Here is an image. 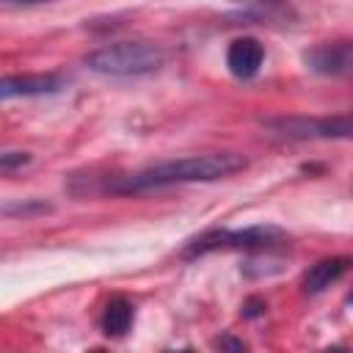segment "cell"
<instances>
[{
    "mask_svg": "<svg viewBox=\"0 0 353 353\" xmlns=\"http://www.w3.org/2000/svg\"><path fill=\"white\" fill-rule=\"evenodd\" d=\"M165 52L152 41H116L85 55V66L110 77H141L163 66Z\"/></svg>",
    "mask_w": 353,
    "mask_h": 353,
    "instance_id": "3957f363",
    "label": "cell"
},
{
    "mask_svg": "<svg viewBox=\"0 0 353 353\" xmlns=\"http://www.w3.org/2000/svg\"><path fill=\"white\" fill-rule=\"evenodd\" d=\"M240 3H248V6H254L256 11H265V14H273V11H287L284 0H240Z\"/></svg>",
    "mask_w": 353,
    "mask_h": 353,
    "instance_id": "8fae6325",
    "label": "cell"
},
{
    "mask_svg": "<svg viewBox=\"0 0 353 353\" xmlns=\"http://www.w3.org/2000/svg\"><path fill=\"white\" fill-rule=\"evenodd\" d=\"M66 85L63 74L58 72H39V74H6L0 77V102L6 99H30V97H50Z\"/></svg>",
    "mask_w": 353,
    "mask_h": 353,
    "instance_id": "5b68a950",
    "label": "cell"
},
{
    "mask_svg": "<svg viewBox=\"0 0 353 353\" xmlns=\"http://www.w3.org/2000/svg\"><path fill=\"white\" fill-rule=\"evenodd\" d=\"M28 163H30L28 152H3L0 154V171H14V168H22Z\"/></svg>",
    "mask_w": 353,
    "mask_h": 353,
    "instance_id": "30bf717a",
    "label": "cell"
},
{
    "mask_svg": "<svg viewBox=\"0 0 353 353\" xmlns=\"http://www.w3.org/2000/svg\"><path fill=\"white\" fill-rule=\"evenodd\" d=\"M350 268V259L347 256H328V259H320L314 262L306 276H303V292L306 295H320L325 287H331L334 281H339Z\"/></svg>",
    "mask_w": 353,
    "mask_h": 353,
    "instance_id": "ba28073f",
    "label": "cell"
},
{
    "mask_svg": "<svg viewBox=\"0 0 353 353\" xmlns=\"http://www.w3.org/2000/svg\"><path fill=\"white\" fill-rule=\"evenodd\" d=\"M306 66L317 74H325V77H339V74H347L350 72V41L342 39V41H328V44H320L314 50H309L303 55Z\"/></svg>",
    "mask_w": 353,
    "mask_h": 353,
    "instance_id": "8992f818",
    "label": "cell"
},
{
    "mask_svg": "<svg viewBox=\"0 0 353 353\" xmlns=\"http://www.w3.org/2000/svg\"><path fill=\"white\" fill-rule=\"evenodd\" d=\"M41 3H52V0H0V6L6 8H28V6H41Z\"/></svg>",
    "mask_w": 353,
    "mask_h": 353,
    "instance_id": "7c38bea8",
    "label": "cell"
},
{
    "mask_svg": "<svg viewBox=\"0 0 353 353\" xmlns=\"http://www.w3.org/2000/svg\"><path fill=\"white\" fill-rule=\"evenodd\" d=\"M262 61H265V47L254 36H240L226 50V66L240 80H251L262 69Z\"/></svg>",
    "mask_w": 353,
    "mask_h": 353,
    "instance_id": "52a82bcc",
    "label": "cell"
},
{
    "mask_svg": "<svg viewBox=\"0 0 353 353\" xmlns=\"http://www.w3.org/2000/svg\"><path fill=\"white\" fill-rule=\"evenodd\" d=\"M248 163L237 152H210V154H188L176 160H165L157 165H149L135 174L124 176H108L97 190L99 193H146V190H163L174 185H193V182H215L223 176H232L243 171Z\"/></svg>",
    "mask_w": 353,
    "mask_h": 353,
    "instance_id": "6da1fadb",
    "label": "cell"
},
{
    "mask_svg": "<svg viewBox=\"0 0 353 353\" xmlns=\"http://www.w3.org/2000/svg\"><path fill=\"white\" fill-rule=\"evenodd\" d=\"M132 317H135V309H132V303L124 295L110 298L108 306L102 309V317H99L102 334H108V336H124L130 331V325H132Z\"/></svg>",
    "mask_w": 353,
    "mask_h": 353,
    "instance_id": "9c48e42d",
    "label": "cell"
},
{
    "mask_svg": "<svg viewBox=\"0 0 353 353\" xmlns=\"http://www.w3.org/2000/svg\"><path fill=\"white\" fill-rule=\"evenodd\" d=\"M290 245L287 232H281L279 226L262 223V226H248V229H212L204 232L193 240L185 243L182 256L193 259V256H204L212 251H262V254H273Z\"/></svg>",
    "mask_w": 353,
    "mask_h": 353,
    "instance_id": "7a4b0ae2",
    "label": "cell"
},
{
    "mask_svg": "<svg viewBox=\"0 0 353 353\" xmlns=\"http://www.w3.org/2000/svg\"><path fill=\"white\" fill-rule=\"evenodd\" d=\"M262 127H268L273 135L287 141H314V138H347L350 121L347 116H279L265 119Z\"/></svg>",
    "mask_w": 353,
    "mask_h": 353,
    "instance_id": "277c9868",
    "label": "cell"
}]
</instances>
